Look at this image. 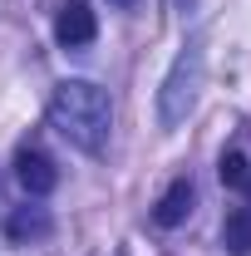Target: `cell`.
Returning a JSON list of instances; mask_svg holds the SVG:
<instances>
[{
	"mask_svg": "<svg viewBox=\"0 0 251 256\" xmlns=\"http://www.w3.org/2000/svg\"><path fill=\"white\" fill-rule=\"evenodd\" d=\"M50 128L60 133L69 148L98 158L108 148V128H114V98L98 89L94 79H64L50 94Z\"/></svg>",
	"mask_w": 251,
	"mask_h": 256,
	"instance_id": "cell-1",
	"label": "cell"
},
{
	"mask_svg": "<svg viewBox=\"0 0 251 256\" xmlns=\"http://www.w3.org/2000/svg\"><path fill=\"white\" fill-rule=\"evenodd\" d=\"M202 79H207V34H188L172 69L162 74V89H158V124L162 128H178L197 108Z\"/></svg>",
	"mask_w": 251,
	"mask_h": 256,
	"instance_id": "cell-2",
	"label": "cell"
},
{
	"mask_svg": "<svg viewBox=\"0 0 251 256\" xmlns=\"http://www.w3.org/2000/svg\"><path fill=\"white\" fill-rule=\"evenodd\" d=\"M94 34H98V20H94V10L84 0H69L54 15V40L64 50H84V44H94Z\"/></svg>",
	"mask_w": 251,
	"mask_h": 256,
	"instance_id": "cell-3",
	"label": "cell"
},
{
	"mask_svg": "<svg viewBox=\"0 0 251 256\" xmlns=\"http://www.w3.org/2000/svg\"><path fill=\"white\" fill-rule=\"evenodd\" d=\"M15 182L30 192V197H44V192H54L60 172H54L50 153H40V148H20V153H15Z\"/></svg>",
	"mask_w": 251,
	"mask_h": 256,
	"instance_id": "cell-4",
	"label": "cell"
},
{
	"mask_svg": "<svg viewBox=\"0 0 251 256\" xmlns=\"http://www.w3.org/2000/svg\"><path fill=\"white\" fill-rule=\"evenodd\" d=\"M192 202H197V188H192L188 178H178L172 188L158 197L153 222H158V226H182V222H188V212H192Z\"/></svg>",
	"mask_w": 251,
	"mask_h": 256,
	"instance_id": "cell-5",
	"label": "cell"
},
{
	"mask_svg": "<svg viewBox=\"0 0 251 256\" xmlns=\"http://www.w3.org/2000/svg\"><path fill=\"white\" fill-rule=\"evenodd\" d=\"M5 236L10 242H40V236H50V212L44 207H15L10 222H5Z\"/></svg>",
	"mask_w": 251,
	"mask_h": 256,
	"instance_id": "cell-6",
	"label": "cell"
},
{
	"mask_svg": "<svg viewBox=\"0 0 251 256\" xmlns=\"http://www.w3.org/2000/svg\"><path fill=\"white\" fill-rule=\"evenodd\" d=\"M222 246H226L232 256H246L251 252V207L226 212V222H222Z\"/></svg>",
	"mask_w": 251,
	"mask_h": 256,
	"instance_id": "cell-7",
	"label": "cell"
},
{
	"mask_svg": "<svg viewBox=\"0 0 251 256\" xmlns=\"http://www.w3.org/2000/svg\"><path fill=\"white\" fill-rule=\"evenodd\" d=\"M222 182L226 188H246V172H251V162H246V153H222Z\"/></svg>",
	"mask_w": 251,
	"mask_h": 256,
	"instance_id": "cell-8",
	"label": "cell"
},
{
	"mask_svg": "<svg viewBox=\"0 0 251 256\" xmlns=\"http://www.w3.org/2000/svg\"><path fill=\"white\" fill-rule=\"evenodd\" d=\"M108 5H118V10H133V5H138V0H108Z\"/></svg>",
	"mask_w": 251,
	"mask_h": 256,
	"instance_id": "cell-9",
	"label": "cell"
},
{
	"mask_svg": "<svg viewBox=\"0 0 251 256\" xmlns=\"http://www.w3.org/2000/svg\"><path fill=\"white\" fill-rule=\"evenodd\" d=\"M246 188H251V172H246Z\"/></svg>",
	"mask_w": 251,
	"mask_h": 256,
	"instance_id": "cell-10",
	"label": "cell"
},
{
	"mask_svg": "<svg viewBox=\"0 0 251 256\" xmlns=\"http://www.w3.org/2000/svg\"><path fill=\"white\" fill-rule=\"evenodd\" d=\"M118 256H128V252H118Z\"/></svg>",
	"mask_w": 251,
	"mask_h": 256,
	"instance_id": "cell-11",
	"label": "cell"
}]
</instances>
